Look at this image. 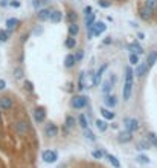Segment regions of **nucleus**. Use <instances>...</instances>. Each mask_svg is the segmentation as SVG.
I'll return each mask as SVG.
<instances>
[{"label":"nucleus","instance_id":"obj_32","mask_svg":"<svg viewBox=\"0 0 157 168\" xmlns=\"http://www.w3.org/2000/svg\"><path fill=\"white\" fill-rule=\"evenodd\" d=\"M139 61V57L136 54H130V64H137Z\"/></svg>","mask_w":157,"mask_h":168},{"label":"nucleus","instance_id":"obj_38","mask_svg":"<svg viewBox=\"0 0 157 168\" xmlns=\"http://www.w3.org/2000/svg\"><path fill=\"white\" fill-rule=\"evenodd\" d=\"M99 6H102V8H109L110 2L109 0H99Z\"/></svg>","mask_w":157,"mask_h":168},{"label":"nucleus","instance_id":"obj_41","mask_svg":"<svg viewBox=\"0 0 157 168\" xmlns=\"http://www.w3.org/2000/svg\"><path fill=\"white\" fill-rule=\"evenodd\" d=\"M11 6H14V8H18V6H20V2H17V0H12V2H11Z\"/></svg>","mask_w":157,"mask_h":168},{"label":"nucleus","instance_id":"obj_24","mask_svg":"<svg viewBox=\"0 0 157 168\" xmlns=\"http://www.w3.org/2000/svg\"><path fill=\"white\" fill-rule=\"evenodd\" d=\"M17 24H18V20H17V18H8V20H6V26H8L9 29H14Z\"/></svg>","mask_w":157,"mask_h":168},{"label":"nucleus","instance_id":"obj_45","mask_svg":"<svg viewBox=\"0 0 157 168\" xmlns=\"http://www.w3.org/2000/svg\"><path fill=\"white\" fill-rule=\"evenodd\" d=\"M40 3H41V0H34V6H40Z\"/></svg>","mask_w":157,"mask_h":168},{"label":"nucleus","instance_id":"obj_35","mask_svg":"<svg viewBox=\"0 0 157 168\" xmlns=\"http://www.w3.org/2000/svg\"><path fill=\"white\" fill-rule=\"evenodd\" d=\"M137 160L140 164H149V157H146V156H137Z\"/></svg>","mask_w":157,"mask_h":168},{"label":"nucleus","instance_id":"obj_40","mask_svg":"<svg viewBox=\"0 0 157 168\" xmlns=\"http://www.w3.org/2000/svg\"><path fill=\"white\" fill-rule=\"evenodd\" d=\"M67 18H69V20H70V22H75V20H76V15H75V14H73V12H70V15H67Z\"/></svg>","mask_w":157,"mask_h":168},{"label":"nucleus","instance_id":"obj_29","mask_svg":"<svg viewBox=\"0 0 157 168\" xmlns=\"http://www.w3.org/2000/svg\"><path fill=\"white\" fill-rule=\"evenodd\" d=\"M84 134H85V138H87L89 141H95V134L90 132L89 129H84Z\"/></svg>","mask_w":157,"mask_h":168},{"label":"nucleus","instance_id":"obj_39","mask_svg":"<svg viewBox=\"0 0 157 168\" xmlns=\"http://www.w3.org/2000/svg\"><path fill=\"white\" fill-rule=\"evenodd\" d=\"M83 57H84V52H83V50H79V52L76 54V57H75V61H79V60H83Z\"/></svg>","mask_w":157,"mask_h":168},{"label":"nucleus","instance_id":"obj_28","mask_svg":"<svg viewBox=\"0 0 157 168\" xmlns=\"http://www.w3.org/2000/svg\"><path fill=\"white\" fill-rule=\"evenodd\" d=\"M73 125H75V118H73V116H67V119H66V127H67V129H72Z\"/></svg>","mask_w":157,"mask_h":168},{"label":"nucleus","instance_id":"obj_36","mask_svg":"<svg viewBox=\"0 0 157 168\" xmlns=\"http://www.w3.org/2000/svg\"><path fill=\"white\" fill-rule=\"evenodd\" d=\"M14 76H15V78H22V76H23V71H22L20 67H17V69L14 71Z\"/></svg>","mask_w":157,"mask_h":168},{"label":"nucleus","instance_id":"obj_11","mask_svg":"<svg viewBox=\"0 0 157 168\" xmlns=\"http://www.w3.org/2000/svg\"><path fill=\"white\" fill-rule=\"evenodd\" d=\"M148 71H149V67H148V64H146V61H145V63H142V64H139V66H137V69H136V75L144 76Z\"/></svg>","mask_w":157,"mask_h":168},{"label":"nucleus","instance_id":"obj_42","mask_svg":"<svg viewBox=\"0 0 157 168\" xmlns=\"http://www.w3.org/2000/svg\"><path fill=\"white\" fill-rule=\"evenodd\" d=\"M93 157L99 159V157H102V153H101V151H93Z\"/></svg>","mask_w":157,"mask_h":168},{"label":"nucleus","instance_id":"obj_44","mask_svg":"<svg viewBox=\"0 0 157 168\" xmlns=\"http://www.w3.org/2000/svg\"><path fill=\"white\" fill-rule=\"evenodd\" d=\"M5 87H6V83H5L3 80H0V90H3Z\"/></svg>","mask_w":157,"mask_h":168},{"label":"nucleus","instance_id":"obj_20","mask_svg":"<svg viewBox=\"0 0 157 168\" xmlns=\"http://www.w3.org/2000/svg\"><path fill=\"white\" fill-rule=\"evenodd\" d=\"M130 50H131V54H136V55H139V54L144 52L142 48H140L139 45H136V43H131V45H130Z\"/></svg>","mask_w":157,"mask_h":168},{"label":"nucleus","instance_id":"obj_43","mask_svg":"<svg viewBox=\"0 0 157 168\" xmlns=\"http://www.w3.org/2000/svg\"><path fill=\"white\" fill-rule=\"evenodd\" d=\"M142 147L146 148V147H149V144H148V142H139V148H142Z\"/></svg>","mask_w":157,"mask_h":168},{"label":"nucleus","instance_id":"obj_17","mask_svg":"<svg viewBox=\"0 0 157 168\" xmlns=\"http://www.w3.org/2000/svg\"><path fill=\"white\" fill-rule=\"evenodd\" d=\"M116 96L113 95H107V98H105V106H109V107H114L116 106Z\"/></svg>","mask_w":157,"mask_h":168},{"label":"nucleus","instance_id":"obj_34","mask_svg":"<svg viewBox=\"0 0 157 168\" xmlns=\"http://www.w3.org/2000/svg\"><path fill=\"white\" fill-rule=\"evenodd\" d=\"M24 89H26L28 92H32V90H34V84L31 83V81H24Z\"/></svg>","mask_w":157,"mask_h":168},{"label":"nucleus","instance_id":"obj_6","mask_svg":"<svg viewBox=\"0 0 157 168\" xmlns=\"http://www.w3.org/2000/svg\"><path fill=\"white\" fill-rule=\"evenodd\" d=\"M125 125H127V132L133 133L136 130H139V121L136 119V118H131V119H125Z\"/></svg>","mask_w":157,"mask_h":168},{"label":"nucleus","instance_id":"obj_12","mask_svg":"<svg viewBox=\"0 0 157 168\" xmlns=\"http://www.w3.org/2000/svg\"><path fill=\"white\" fill-rule=\"evenodd\" d=\"M131 138H133V136H131V133L130 132H122L121 134L118 136V141L122 142V144H125V142H130V141H131Z\"/></svg>","mask_w":157,"mask_h":168},{"label":"nucleus","instance_id":"obj_9","mask_svg":"<svg viewBox=\"0 0 157 168\" xmlns=\"http://www.w3.org/2000/svg\"><path fill=\"white\" fill-rule=\"evenodd\" d=\"M12 107V99L8 96H2L0 98V108L2 110H9Z\"/></svg>","mask_w":157,"mask_h":168},{"label":"nucleus","instance_id":"obj_25","mask_svg":"<svg viewBox=\"0 0 157 168\" xmlns=\"http://www.w3.org/2000/svg\"><path fill=\"white\" fill-rule=\"evenodd\" d=\"M101 113H102V116H104L105 119H113V118H114V113H111V112L105 110V108H101Z\"/></svg>","mask_w":157,"mask_h":168},{"label":"nucleus","instance_id":"obj_21","mask_svg":"<svg viewBox=\"0 0 157 168\" xmlns=\"http://www.w3.org/2000/svg\"><path fill=\"white\" fill-rule=\"evenodd\" d=\"M145 8H148L149 11H154V9L157 8V0H146Z\"/></svg>","mask_w":157,"mask_h":168},{"label":"nucleus","instance_id":"obj_13","mask_svg":"<svg viewBox=\"0 0 157 168\" xmlns=\"http://www.w3.org/2000/svg\"><path fill=\"white\" fill-rule=\"evenodd\" d=\"M49 18H50V9H41V11H38V20L46 22Z\"/></svg>","mask_w":157,"mask_h":168},{"label":"nucleus","instance_id":"obj_37","mask_svg":"<svg viewBox=\"0 0 157 168\" xmlns=\"http://www.w3.org/2000/svg\"><path fill=\"white\" fill-rule=\"evenodd\" d=\"M6 40H8L6 31H0V41H6Z\"/></svg>","mask_w":157,"mask_h":168},{"label":"nucleus","instance_id":"obj_5","mask_svg":"<svg viewBox=\"0 0 157 168\" xmlns=\"http://www.w3.org/2000/svg\"><path fill=\"white\" fill-rule=\"evenodd\" d=\"M14 129H15V133L17 134H26L28 130H29V124L28 122H24V121H18V122H15V125H14Z\"/></svg>","mask_w":157,"mask_h":168},{"label":"nucleus","instance_id":"obj_10","mask_svg":"<svg viewBox=\"0 0 157 168\" xmlns=\"http://www.w3.org/2000/svg\"><path fill=\"white\" fill-rule=\"evenodd\" d=\"M105 69H107V64H102V66L99 67V71L96 72L95 78H93V86H98V84L101 83V80H102V75H104V72H105Z\"/></svg>","mask_w":157,"mask_h":168},{"label":"nucleus","instance_id":"obj_18","mask_svg":"<svg viewBox=\"0 0 157 168\" xmlns=\"http://www.w3.org/2000/svg\"><path fill=\"white\" fill-rule=\"evenodd\" d=\"M95 23V14H85V24L87 28H92V24Z\"/></svg>","mask_w":157,"mask_h":168},{"label":"nucleus","instance_id":"obj_27","mask_svg":"<svg viewBox=\"0 0 157 168\" xmlns=\"http://www.w3.org/2000/svg\"><path fill=\"white\" fill-rule=\"evenodd\" d=\"M151 12H153V11H149L148 8H144V9L140 11V15H142V18H145V20H148V18L151 17Z\"/></svg>","mask_w":157,"mask_h":168},{"label":"nucleus","instance_id":"obj_4","mask_svg":"<svg viewBox=\"0 0 157 168\" xmlns=\"http://www.w3.org/2000/svg\"><path fill=\"white\" fill-rule=\"evenodd\" d=\"M92 26H93V29L89 28V29H90V35H92V32H93V35H101V34L105 31V28H107L104 22H96V23H93Z\"/></svg>","mask_w":157,"mask_h":168},{"label":"nucleus","instance_id":"obj_1","mask_svg":"<svg viewBox=\"0 0 157 168\" xmlns=\"http://www.w3.org/2000/svg\"><path fill=\"white\" fill-rule=\"evenodd\" d=\"M131 87H133V71L128 66L125 69V84H124V99L128 101L131 96Z\"/></svg>","mask_w":157,"mask_h":168},{"label":"nucleus","instance_id":"obj_23","mask_svg":"<svg viewBox=\"0 0 157 168\" xmlns=\"http://www.w3.org/2000/svg\"><path fill=\"white\" fill-rule=\"evenodd\" d=\"M105 157H107V159H109L110 162H111V165H114V167H121V164H119V160H118V159H116V157L114 156H111V155H109V153H105Z\"/></svg>","mask_w":157,"mask_h":168},{"label":"nucleus","instance_id":"obj_3","mask_svg":"<svg viewBox=\"0 0 157 168\" xmlns=\"http://www.w3.org/2000/svg\"><path fill=\"white\" fill-rule=\"evenodd\" d=\"M87 104V98L83 95H76L72 98V106L75 108H84Z\"/></svg>","mask_w":157,"mask_h":168},{"label":"nucleus","instance_id":"obj_7","mask_svg":"<svg viewBox=\"0 0 157 168\" xmlns=\"http://www.w3.org/2000/svg\"><path fill=\"white\" fill-rule=\"evenodd\" d=\"M44 133L48 138H55V136H58V127L55 124H48L44 127Z\"/></svg>","mask_w":157,"mask_h":168},{"label":"nucleus","instance_id":"obj_15","mask_svg":"<svg viewBox=\"0 0 157 168\" xmlns=\"http://www.w3.org/2000/svg\"><path fill=\"white\" fill-rule=\"evenodd\" d=\"M75 63H76V61H75V57H73L72 54H69V55L64 58V66H66V67H73Z\"/></svg>","mask_w":157,"mask_h":168},{"label":"nucleus","instance_id":"obj_31","mask_svg":"<svg viewBox=\"0 0 157 168\" xmlns=\"http://www.w3.org/2000/svg\"><path fill=\"white\" fill-rule=\"evenodd\" d=\"M78 121H79V124H81V127H83V129H87V125H89V124H87V119H85L84 115H81V116L78 118Z\"/></svg>","mask_w":157,"mask_h":168},{"label":"nucleus","instance_id":"obj_19","mask_svg":"<svg viewBox=\"0 0 157 168\" xmlns=\"http://www.w3.org/2000/svg\"><path fill=\"white\" fill-rule=\"evenodd\" d=\"M156 61H157V52H151V54H149V57H148V60H146L148 67H151V66H153Z\"/></svg>","mask_w":157,"mask_h":168},{"label":"nucleus","instance_id":"obj_33","mask_svg":"<svg viewBox=\"0 0 157 168\" xmlns=\"http://www.w3.org/2000/svg\"><path fill=\"white\" fill-rule=\"evenodd\" d=\"M148 138H149V142H151V144H154L157 147V136L156 134H154V133H149V134H148Z\"/></svg>","mask_w":157,"mask_h":168},{"label":"nucleus","instance_id":"obj_8","mask_svg":"<svg viewBox=\"0 0 157 168\" xmlns=\"http://www.w3.org/2000/svg\"><path fill=\"white\" fill-rule=\"evenodd\" d=\"M44 118H46V110L43 107H37L35 110H34V119H35L37 122H43Z\"/></svg>","mask_w":157,"mask_h":168},{"label":"nucleus","instance_id":"obj_22","mask_svg":"<svg viewBox=\"0 0 157 168\" xmlns=\"http://www.w3.org/2000/svg\"><path fill=\"white\" fill-rule=\"evenodd\" d=\"M78 32H79V26L76 23H72L69 26V34H70V35H76Z\"/></svg>","mask_w":157,"mask_h":168},{"label":"nucleus","instance_id":"obj_30","mask_svg":"<svg viewBox=\"0 0 157 168\" xmlns=\"http://www.w3.org/2000/svg\"><path fill=\"white\" fill-rule=\"evenodd\" d=\"M75 45H76V41H75V38H67L66 40V46L69 49H72V48H75Z\"/></svg>","mask_w":157,"mask_h":168},{"label":"nucleus","instance_id":"obj_16","mask_svg":"<svg viewBox=\"0 0 157 168\" xmlns=\"http://www.w3.org/2000/svg\"><path fill=\"white\" fill-rule=\"evenodd\" d=\"M61 12L60 11H50V18L49 20H52L53 23H58V22H61Z\"/></svg>","mask_w":157,"mask_h":168},{"label":"nucleus","instance_id":"obj_2","mask_svg":"<svg viewBox=\"0 0 157 168\" xmlns=\"http://www.w3.org/2000/svg\"><path fill=\"white\" fill-rule=\"evenodd\" d=\"M41 157H43V160H44V162H48V164H53V162L57 160L58 155H57V151H53V150H44V151H43V155H41Z\"/></svg>","mask_w":157,"mask_h":168},{"label":"nucleus","instance_id":"obj_26","mask_svg":"<svg viewBox=\"0 0 157 168\" xmlns=\"http://www.w3.org/2000/svg\"><path fill=\"white\" fill-rule=\"evenodd\" d=\"M96 127L101 130V132H105L107 130V122H104V121H96Z\"/></svg>","mask_w":157,"mask_h":168},{"label":"nucleus","instance_id":"obj_14","mask_svg":"<svg viewBox=\"0 0 157 168\" xmlns=\"http://www.w3.org/2000/svg\"><path fill=\"white\" fill-rule=\"evenodd\" d=\"M113 83H114V76H111L109 81H105L104 83V86H102V92L105 93V95H109L110 90H111V86H113Z\"/></svg>","mask_w":157,"mask_h":168}]
</instances>
